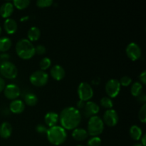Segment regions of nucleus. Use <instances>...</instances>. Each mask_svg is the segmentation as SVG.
<instances>
[{"mask_svg": "<svg viewBox=\"0 0 146 146\" xmlns=\"http://www.w3.org/2000/svg\"><path fill=\"white\" fill-rule=\"evenodd\" d=\"M81 113L75 107L68 106L64 108L59 115L61 127L65 130H74L78 128L81 123Z\"/></svg>", "mask_w": 146, "mask_h": 146, "instance_id": "1", "label": "nucleus"}, {"mask_svg": "<svg viewBox=\"0 0 146 146\" xmlns=\"http://www.w3.org/2000/svg\"><path fill=\"white\" fill-rule=\"evenodd\" d=\"M16 52L24 60L30 59L35 55V46L28 38H21L16 44Z\"/></svg>", "mask_w": 146, "mask_h": 146, "instance_id": "2", "label": "nucleus"}, {"mask_svg": "<svg viewBox=\"0 0 146 146\" xmlns=\"http://www.w3.org/2000/svg\"><path fill=\"white\" fill-rule=\"evenodd\" d=\"M46 137L51 144L54 145H60L66 140L67 133L63 127L55 125L48 128L46 133Z\"/></svg>", "mask_w": 146, "mask_h": 146, "instance_id": "3", "label": "nucleus"}, {"mask_svg": "<svg viewBox=\"0 0 146 146\" xmlns=\"http://www.w3.org/2000/svg\"><path fill=\"white\" fill-rule=\"evenodd\" d=\"M104 130V123L102 118L98 115L89 118L88 122V135L91 136H98L103 133Z\"/></svg>", "mask_w": 146, "mask_h": 146, "instance_id": "4", "label": "nucleus"}, {"mask_svg": "<svg viewBox=\"0 0 146 146\" xmlns=\"http://www.w3.org/2000/svg\"><path fill=\"white\" fill-rule=\"evenodd\" d=\"M0 73L8 79H14L18 75V69L14 64L11 61H4L0 64Z\"/></svg>", "mask_w": 146, "mask_h": 146, "instance_id": "5", "label": "nucleus"}, {"mask_svg": "<svg viewBox=\"0 0 146 146\" xmlns=\"http://www.w3.org/2000/svg\"><path fill=\"white\" fill-rule=\"evenodd\" d=\"M29 81L31 84L35 86H44L48 83V75L46 71L42 70H36L30 75Z\"/></svg>", "mask_w": 146, "mask_h": 146, "instance_id": "6", "label": "nucleus"}, {"mask_svg": "<svg viewBox=\"0 0 146 146\" xmlns=\"http://www.w3.org/2000/svg\"><path fill=\"white\" fill-rule=\"evenodd\" d=\"M77 92L80 100L84 102L91 99L94 94L92 86L87 82H81L78 85Z\"/></svg>", "mask_w": 146, "mask_h": 146, "instance_id": "7", "label": "nucleus"}, {"mask_svg": "<svg viewBox=\"0 0 146 146\" xmlns=\"http://www.w3.org/2000/svg\"><path fill=\"white\" fill-rule=\"evenodd\" d=\"M121 86L119 81L115 78H111L105 85V91L108 97L111 98H115L121 91Z\"/></svg>", "mask_w": 146, "mask_h": 146, "instance_id": "8", "label": "nucleus"}, {"mask_svg": "<svg viewBox=\"0 0 146 146\" xmlns=\"http://www.w3.org/2000/svg\"><path fill=\"white\" fill-rule=\"evenodd\" d=\"M125 54L131 61H137L142 55V50L140 46L135 42H131L125 48Z\"/></svg>", "mask_w": 146, "mask_h": 146, "instance_id": "9", "label": "nucleus"}, {"mask_svg": "<svg viewBox=\"0 0 146 146\" xmlns=\"http://www.w3.org/2000/svg\"><path fill=\"white\" fill-rule=\"evenodd\" d=\"M118 119H119V117H118L117 111L111 108V109H108L105 111L102 120L104 124L109 127H113L118 123Z\"/></svg>", "mask_w": 146, "mask_h": 146, "instance_id": "10", "label": "nucleus"}, {"mask_svg": "<svg viewBox=\"0 0 146 146\" xmlns=\"http://www.w3.org/2000/svg\"><path fill=\"white\" fill-rule=\"evenodd\" d=\"M4 96L10 100H15L18 98L21 94L20 88L14 84H9L5 86L4 89Z\"/></svg>", "mask_w": 146, "mask_h": 146, "instance_id": "11", "label": "nucleus"}, {"mask_svg": "<svg viewBox=\"0 0 146 146\" xmlns=\"http://www.w3.org/2000/svg\"><path fill=\"white\" fill-rule=\"evenodd\" d=\"M99 105H98L96 103L94 102V101H90L86 102L85 106H84V109H83L84 115L86 118H91V117L94 116V115H97V114L99 113Z\"/></svg>", "mask_w": 146, "mask_h": 146, "instance_id": "12", "label": "nucleus"}, {"mask_svg": "<svg viewBox=\"0 0 146 146\" xmlns=\"http://www.w3.org/2000/svg\"><path fill=\"white\" fill-rule=\"evenodd\" d=\"M50 74L54 79L56 81H61L65 77L66 71L62 66L56 64L51 67L50 70Z\"/></svg>", "mask_w": 146, "mask_h": 146, "instance_id": "13", "label": "nucleus"}, {"mask_svg": "<svg viewBox=\"0 0 146 146\" xmlns=\"http://www.w3.org/2000/svg\"><path fill=\"white\" fill-rule=\"evenodd\" d=\"M14 10V7L11 1H6L3 3L0 7V15L3 18H9L13 14Z\"/></svg>", "mask_w": 146, "mask_h": 146, "instance_id": "14", "label": "nucleus"}, {"mask_svg": "<svg viewBox=\"0 0 146 146\" xmlns=\"http://www.w3.org/2000/svg\"><path fill=\"white\" fill-rule=\"evenodd\" d=\"M9 109L13 113L19 114L25 109V104L20 99L13 100L9 104Z\"/></svg>", "mask_w": 146, "mask_h": 146, "instance_id": "15", "label": "nucleus"}, {"mask_svg": "<svg viewBox=\"0 0 146 146\" xmlns=\"http://www.w3.org/2000/svg\"><path fill=\"white\" fill-rule=\"evenodd\" d=\"M59 121V115L54 111H49L44 116V122L46 125L49 128L56 125L57 123Z\"/></svg>", "mask_w": 146, "mask_h": 146, "instance_id": "16", "label": "nucleus"}, {"mask_svg": "<svg viewBox=\"0 0 146 146\" xmlns=\"http://www.w3.org/2000/svg\"><path fill=\"white\" fill-rule=\"evenodd\" d=\"M4 29L6 32L9 34H13L16 33L18 29V24L17 21L12 18H7L4 22Z\"/></svg>", "mask_w": 146, "mask_h": 146, "instance_id": "17", "label": "nucleus"}, {"mask_svg": "<svg viewBox=\"0 0 146 146\" xmlns=\"http://www.w3.org/2000/svg\"><path fill=\"white\" fill-rule=\"evenodd\" d=\"M12 126L9 122H3L0 125V136L2 138L7 139L11 135Z\"/></svg>", "mask_w": 146, "mask_h": 146, "instance_id": "18", "label": "nucleus"}, {"mask_svg": "<svg viewBox=\"0 0 146 146\" xmlns=\"http://www.w3.org/2000/svg\"><path fill=\"white\" fill-rule=\"evenodd\" d=\"M72 137L77 141H83L86 139L88 136V133L86 130L82 128H76L74 129L72 132Z\"/></svg>", "mask_w": 146, "mask_h": 146, "instance_id": "19", "label": "nucleus"}, {"mask_svg": "<svg viewBox=\"0 0 146 146\" xmlns=\"http://www.w3.org/2000/svg\"><path fill=\"white\" fill-rule=\"evenodd\" d=\"M41 30L38 27H31V28L29 29L28 32H27V36H28V39L30 41H36L40 38L41 36Z\"/></svg>", "mask_w": 146, "mask_h": 146, "instance_id": "20", "label": "nucleus"}, {"mask_svg": "<svg viewBox=\"0 0 146 146\" xmlns=\"http://www.w3.org/2000/svg\"><path fill=\"white\" fill-rule=\"evenodd\" d=\"M129 133L132 139L135 141H139L143 135L142 128L137 125H133L130 128Z\"/></svg>", "mask_w": 146, "mask_h": 146, "instance_id": "21", "label": "nucleus"}, {"mask_svg": "<svg viewBox=\"0 0 146 146\" xmlns=\"http://www.w3.org/2000/svg\"><path fill=\"white\" fill-rule=\"evenodd\" d=\"M12 46V41L9 37L3 36L0 38V51L2 53L6 52Z\"/></svg>", "mask_w": 146, "mask_h": 146, "instance_id": "22", "label": "nucleus"}, {"mask_svg": "<svg viewBox=\"0 0 146 146\" xmlns=\"http://www.w3.org/2000/svg\"><path fill=\"white\" fill-rule=\"evenodd\" d=\"M38 103V97L33 93H28L24 96V104L29 106H34Z\"/></svg>", "mask_w": 146, "mask_h": 146, "instance_id": "23", "label": "nucleus"}, {"mask_svg": "<svg viewBox=\"0 0 146 146\" xmlns=\"http://www.w3.org/2000/svg\"><path fill=\"white\" fill-rule=\"evenodd\" d=\"M143 85L141 82L135 81L132 84L131 87V93L133 96L138 97L142 94Z\"/></svg>", "mask_w": 146, "mask_h": 146, "instance_id": "24", "label": "nucleus"}, {"mask_svg": "<svg viewBox=\"0 0 146 146\" xmlns=\"http://www.w3.org/2000/svg\"><path fill=\"white\" fill-rule=\"evenodd\" d=\"M30 3V0H14L12 4L18 9H24L29 6Z\"/></svg>", "mask_w": 146, "mask_h": 146, "instance_id": "25", "label": "nucleus"}, {"mask_svg": "<svg viewBox=\"0 0 146 146\" xmlns=\"http://www.w3.org/2000/svg\"><path fill=\"white\" fill-rule=\"evenodd\" d=\"M100 104L103 108H107V110L111 109L113 107V101L112 98H109V97H103L100 100Z\"/></svg>", "mask_w": 146, "mask_h": 146, "instance_id": "26", "label": "nucleus"}, {"mask_svg": "<svg viewBox=\"0 0 146 146\" xmlns=\"http://www.w3.org/2000/svg\"><path fill=\"white\" fill-rule=\"evenodd\" d=\"M51 65V60L48 57H44L41 59L39 62V67L42 71H45L46 70L48 69Z\"/></svg>", "mask_w": 146, "mask_h": 146, "instance_id": "27", "label": "nucleus"}, {"mask_svg": "<svg viewBox=\"0 0 146 146\" xmlns=\"http://www.w3.org/2000/svg\"><path fill=\"white\" fill-rule=\"evenodd\" d=\"M36 6L40 8H46V7H49L54 4L53 0H38L36 2Z\"/></svg>", "mask_w": 146, "mask_h": 146, "instance_id": "28", "label": "nucleus"}, {"mask_svg": "<svg viewBox=\"0 0 146 146\" xmlns=\"http://www.w3.org/2000/svg\"><path fill=\"white\" fill-rule=\"evenodd\" d=\"M101 144V139L98 136H93L87 142V146H100Z\"/></svg>", "mask_w": 146, "mask_h": 146, "instance_id": "29", "label": "nucleus"}, {"mask_svg": "<svg viewBox=\"0 0 146 146\" xmlns=\"http://www.w3.org/2000/svg\"><path fill=\"white\" fill-rule=\"evenodd\" d=\"M138 118L140 121L143 123L146 122V104H143L138 112Z\"/></svg>", "mask_w": 146, "mask_h": 146, "instance_id": "30", "label": "nucleus"}, {"mask_svg": "<svg viewBox=\"0 0 146 146\" xmlns=\"http://www.w3.org/2000/svg\"><path fill=\"white\" fill-rule=\"evenodd\" d=\"M119 83L121 84V86H122L127 87L131 84V83H132V78L131 77L128 76H124L121 77L119 81Z\"/></svg>", "mask_w": 146, "mask_h": 146, "instance_id": "31", "label": "nucleus"}, {"mask_svg": "<svg viewBox=\"0 0 146 146\" xmlns=\"http://www.w3.org/2000/svg\"><path fill=\"white\" fill-rule=\"evenodd\" d=\"M36 131L38 133L40 134H46L47 131H48V128H46V125H44V124H38V125L36 126Z\"/></svg>", "mask_w": 146, "mask_h": 146, "instance_id": "32", "label": "nucleus"}, {"mask_svg": "<svg viewBox=\"0 0 146 146\" xmlns=\"http://www.w3.org/2000/svg\"><path fill=\"white\" fill-rule=\"evenodd\" d=\"M46 51V48L42 44H38L35 47V54H38V55H43Z\"/></svg>", "mask_w": 146, "mask_h": 146, "instance_id": "33", "label": "nucleus"}, {"mask_svg": "<svg viewBox=\"0 0 146 146\" xmlns=\"http://www.w3.org/2000/svg\"><path fill=\"white\" fill-rule=\"evenodd\" d=\"M139 78H140V81H141V82L143 84H146V71L145 70L143 71L140 74Z\"/></svg>", "mask_w": 146, "mask_h": 146, "instance_id": "34", "label": "nucleus"}, {"mask_svg": "<svg viewBox=\"0 0 146 146\" xmlns=\"http://www.w3.org/2000/svg\"><path fill=\"white\" fill-rule=\"evenodd\" d=\"M9 55L8 54H7V53L4 52L2 53V54H0V61H2V62H4V61H7L9 60Z\"/></svg>", "mask_w": 146, "mask_h": 146, "instance_id": "35", "label": "nucleus"}, {"mask_svg": "<svg viewBox=\"0 0 146 146\" xmlns=\"http://www.w3.org/2000/svg\"><path fill=\"white\" fill-rule=\"evenodd\" d=\"M85 104H86V102L79 100V101H78L76 104V108L78 110H79V111L80 110H83L84 109V106H85Z\"/></svg>", "mask_w": 146, "mask_h": 146, "instance_id": "36", "label": "nucleus"}, {"mask_svg": "<svg viewBox=\"0 0 146 146\" xmlns=\"http://www.w3.org/2000/svg\"><path fill=\"white\" fill-rule=\"evenodd\" d=\"M138 100L140 102L143 103V104H145L146 101V96L144 94H141V95L138 96Z\"/></svg>", "mask_w": 146, "mask_h": 146, "instance_id": "37", "label": "nucleus"}, {"mask_svg": "<svg viewBox=\"0 0 146 146\" xmlns=\"http://www.w3.org/2000/svg\"><path fill=\"white\" fill-rule=\"evenodd\" d=\"M5 81H4V80L2 78L0 77V93L4 91V88H5Z\"/></svg>", "mask_w": 146, "mask_h": 146, "instance_id": "38", "label": "nucleus"}, {"mask_svg": "<svg viewBox=\"0 0 146 146\" xmlns=\"http://www.w3.org/2000/svg\"><path fill=\"white\" fill-rule=\"evenodd\" d=\"M140 140H141V143L142 144V145L145 146L146 145V135L145 134H144L143 135H142V137H141V138Z\"/></svg>", "mask_w": 146, "mask_h": 146, "instance_id": "39", "label": "nucleus"}, {"mask_svg": "<svg viewBox=\"0 0 146 146\" xmlns=\"http://www.w3.org/2000/svg\"><path fill=\"white\" fill-rule=\"evenodd\" d=\"M26 19H29V17L28 16H27V17H23V18H21V19H20V21H24V20H26Z\"/></svg>", "mask_w": 146, "mask_h": 146, "instance_id": "40", "label": "nucleus"}, {"mask_svg": "<svg viewBox=\"0 0 146 146\" xmlns=\"http://www.w3.org/2000/svg\"><path fill=\"white\" fill-rule=\"evenodd\" d=\"M133 146H143V145L141 143H135V144H134Z\"/></svg>", "mask_w": 146, "mask_h": 146, "instance_id": "41", "label": "nucleus"}, {"mask_svg": "<svg viewBox=\"0 0 146 146\" xmlns=\"http://www.w3.org/2000/svg\"><path fill=\"white\" fill-rule=\"evenodd\" d=\"M1 31H2V29H1V27H0V34H1Z\"/></svg>", "mask_w": 146, "mask_h": 146, "instance_id": "42", "label": "nucleus"}, {"mask_svg": "<svg viewBox=\"0 0 146 146\" xmlns=\"http://www.w3.org/2000/svg\"><path fill=\"white\" fill-rule=\"evenodd\" d=\"M77 146H84V145H77Z\"/></svg>", "mask_w": 146, "mask_h": 146, "instance_id": "43", "label": "nucleus"}, {"mask_svg": "<svg viewBox=\"0 0 146 146\" xmlns=\"http://www.w3.org/2000/svg\"><path fill=\"white\" fill-rule=\"evenodd\" d=\"M0 64H1V61H0Z\"/></svg>", "mask_w": 146, "mask_h": 146, "instance_id": "44", "label": "nucleus"}]
</instances>
